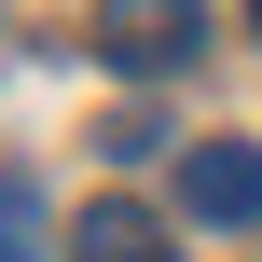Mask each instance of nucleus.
Segmentation results:
<instances>
[{"label":"nucleus","mask_w":262,"mask_h":262,"mask_svg":"<svg viewBox=\"0 0 262 262\" xmlns=\"http://www.w3.org/2000/svg\"><path fill=\"white\" fill-rule=\"evenodd\" d=\"M55 262H180L166 249V221H152V207H124V193H111V207H83V221H69V249Z\"/></svg>","instance_id":"nucleus-3"},{"label":"nucleus","mask_w":262,"mask_h":262,"mask_svg":"<svg viewBox=\"0 0 262 262\" xmlns=\"http://www.w3.org/2000/svg\"><path fill=\"white\" fill-rule=\"evenodd\" d=\"M0 262H41V193L0 180Z\"/></svg>","instance_id":"nucleus-4"},{"label":"nucleus","mask_w":262,"mask_h":262,"mask_svg":"<svg viewBox=\"0 0 262 262\" xmlns=\"http://www.w3.org/2000/svg\"><path fill=\"white\" fill-rule=\"evenodd\" d=\"M249 14H262V0H249Z\"/></svg>","instance_id":"nucleus-6"},{"label":"nucleus","mask_w":262,"mask_h":262,"mask_svg":"<svg viewBox=\"0 0 262 262\" xmlns=\"http://www.w3.org/2000/svg\"><path fill=\"white\" fill-rule=\"evenodd\" d=\"M97 152H111V166H152V152H166V124H152V111H111V124H97Z\"/></svg>","instance_id":"nucleus-5"},{"label":"nucleus","mask_w":262,"mask_h":262,"mask_svg":"<svg viewBox=\"0 0 262 262\" xmlns=\"http://www.w3.org/2000/svg\"><path fill=\"white\" fill-rule=\"evenodd\" d=\"M124 83H166V69H193V41H207V0H97V28H83Z\"/></svg>","instance_id":"nucleus-1"},{"label":"nucleus","mask_w":262,"mask_h":262,"mask_svg":"<svg viewBox=\"0 0 262 262\" xmlns=\"http://www.w3.org/2000/svg\"><path fill=\"white\" fill-rule=\"evenodd\" d=\"M180 207H193L207 235H262V152L249 138H193V152H180Z\"/></svg>","instance_id":"nucleus-2"}]
</instances>
